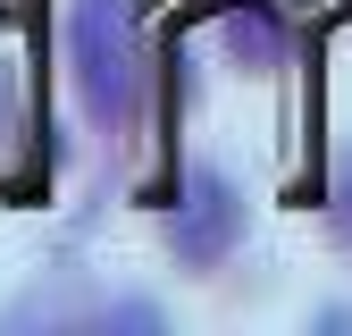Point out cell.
Segmentation results:
<instances>
[{"instance_id":"obj_1","label":"cell","mask_w":352,"mask_h":336,"mask_svg":"<svg viewBox=\"0 0 352 336\" xmlns=\"http://www.w3.org/2000/svg\"><path fill=\"white\" fill-rule=\"evenodd\" d=\"M67 67H76V93L101 126H135L143 118V84H151V59H143V25L126 0H76L67 9Z\"/></svg>"},{"instance_id":"obj_2","label":"cell","mask_w":352,"mask_h":336,"mask_svg":"<svg viewBox=\"0 0 352 336\" xmlns=\"http://www.w3.org/2000/svg\"><path fill=\"white\" fill-rule=\"evenodd\" d=\"M235 235H243V202H235V185L218 177V168H193L185 177V202L168 210V252L185 269H218L235 252Z\"/></svg>"},{"instance_id":"obj_3","label":"cell","mask_w":352,"mask_h":336,"mask_svg":"<svg viewBox=\"0 0 352 336\" xmlns=\"http://www.w3.org/2000/svg\"><path fill=\"white\" fill-rule=\"evenodd\" d=\"M227 42H235V59L243 67H285V17L269 9V0H235L227 9Z\"/></svg>"}]
</instances>
